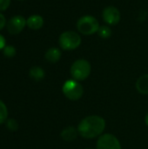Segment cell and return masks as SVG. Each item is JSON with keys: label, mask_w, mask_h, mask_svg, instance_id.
Here are the masks:
<instances>
[{"label": "cell", "mask_w": 148, "mask_h": 149, "mask_svg": "<svg viewBox=\"0 0 148 149\" xmlns=\"http://www.w3.org/2000/svg\"><path fill=\"white\" fill-rule=\"evenodd\" d=\"M106 128V120L99 115H90L83 119L79 126V134L85 139H93L102 135Z\"/></svg>", "instance_id": "cell-1"}, {"label": "cell", "mask_w": 148, "mask_h": 149, "mask_svg": "<svg viewBox=\"0 0 148 149\" xmlns=\"http://www.w3.org/2000/svg\"><path fill=\"white\" fill-rule=\"evenodd\" d=\"M92 71L91 64L86 59H78L73 62L71 66V75L73 79L77 81H83L86 79Z\"/></svg>", "instance_id": "cell-2"}, {"label": "cell", "mask_w": 148, "mask_h": 149, "mask_svg": "<svg viewBox=\"0 0 148 149\" xmlns=\"http://www.w3.org/2000/svg\"><path fill=\"white\" fill-rule=\"evenodd\" d=\"M99 27V23L97 18L90 15L81 17L77 22L78 31L85 36H90L98 32Z\"/></svg>", "instance_id": "cell-3"}, {"label": "cell", "mask_w": 148, "mask_h": 149, "mask_svg": "<svg viewBox=\"0 0 148 149\" xmlns=\"http://www.w3.org/2000/svg\"><path fill=\"white\" fill-rule=\"evenodd\" d=\"M59 46L65 51L77 49L81 44V37L73 31H66L60 34L58 38Z\"/></svg>", "instance_id": "cell-4"}, {"label": "cell", "mask_w": 148, "mask_h": 149, "mask_svg": "<svg viewBox=\"0 0 148 149\" xmlns=\"http://www.w3.org/2000/svg\"><path fill=\"white\" fill-rule=\"evenodd\" d=\"M62 92L68 100L76 101L81 99V97L83 96L84 88L79 81H77L75 79H68L64 83Z\"/></svg>", "instance_id": "cell-5"}, {"label": "cell", "mask_w": 148, "mask_h": 149, "mask_svg": "<svg viewBox=\"0 0 148 149\" xmlns=\"http://www.w3.org/2000/svg\"><path fill=\"white\" fill-rule=\"evenodd\" d=\"M97 149H121L120 141L111 134H104L99 137Z\"/></svg>", "instance_id": "cell-6"}, {"label": "cell", "mask_w": 148, "mask_h": 149, "mask_svg": "<svg viewBox=\"0 0 148 149\" xmlns=\"http://www.w3.org/2000/svg\"><path fill=\"white\" fill-rule=\"evenodd\" d=\"M26 25V19L21 15L13 16L6 24L7 31L10 35H17L20 33Z\"/></svg>", "instance_id": "cell-7"}, {"label": "cell", "mask_w": 148, "mask_h": 149, "mask_svg": "<svg viewBox=\"0 0 148 149\" xmlns=\"http://www.w3.org/2000/svg\"><path fill=\"white\" fill-rule=\"evenodd\" d=\"M103 20L109 25H116L120 21V11L115 6H107L102 12Z\"/></svg>", "instance_id": "cell-8"}, {"label": "cell", "mask_w": 148, "mask_h": 149, "mask_svg": "<svg viewBox=\"0 0 148 149\" xmlns=\"http://www.w3.org/2000/svg\"><path fill=\"white\" fill-rule=\"evenodd\" d=\"M26 25L31 30H39L44 25V18L39 15H31L26 19Z\"/></svg>", "instance_id": "cell-9"}, {"label": "cell", "mask_w": 148, "mask_h": 149, "mask_svg": "<svg viewBox=\"0 0 148 149\" xmlns=\"http://www.w3.org/2000/svg\"><path fill=\"white\" fill-rule=\"evenodd\" d=\"M61 55H62L61 51L58 48L51 47L46 51V52L44 54V58L49 63L54 64V63H57L60 59Z\"/></svg>", "instance_id": "cell-10"}, {"label": "cell", "mask_w": 148, "mask_h": 149, "mask_svg": "<svg viewBox=\"0 0 148 149\" xmlns=\"http://www.w3.org/2000/svg\"><path fill=\"white\" fill-rule=\"evenodd\" d=\"M79 132L74 127H67L61 132V138L67 142H72L78 137Z\"/></svg>", "instance_id": "cell-11"}, {"label": "cell", "mask_w": 148, "mask_h": 149, "mask_svg": "<svg viewBox=\"0 0 148 149\" xmlns=\"http://www.w3.org/2000/svg\"><path fill=\"white\" fill-rule=\"evenodd\" d=\"M137 91L144 95H148V74L140 76L136 82Z\"/></svg>", "instance_id": "cell-12"}, {"label": "cell", "mask_w": 148, "mask_h": 149, "mask_svg": "<svg viewBox=\"0 0 148 149\" xmlns=\"http://www.w3.org/2000/svg\"><path fill=\"white\" fill-rule=\"evenodd\" d=\"M29 76L31 79H32L35 81H40L42 80L44 76L45 72L44 69L40 66H33L30 69L29 71Z\"/></svg>", "instance_id": "cell-13"}, {"label": "cell", "mask_w": 148, "mask_h": 149, "mask_svg": "<svg viewBox=\"0 0 148 149\" xmlns=\"http://www.w3.org/2000/svg\"><path fill=\"white\" fill-rule=\"evenodd\" d=\"M112 29L107 26V25H102L99 27V31H98V34L100 38H109L112 36Z\"/></svg>", "instance_id": "cell-14"}, {"label": "cell", "mask_w": 148, "mask_h": 149, "mask_svg": "<svg viewBox=\"0 0 148 149\" xmlns=\"http://www.w3.org/2000/svg\"><path fill=\"white\" fill-rule=\"evenodd\" d=\"M8 118V109L6 105L0 100V125L6 122Z\"/></svg>", "instance_id": "cell-15"}, {"label": "cell", "mask_w": 148, "mask_h": 149, "mask_svg": "<svg viewBox=\"0 0 148 149\" xmlns=\"http://www.w3.org/2000/svg\"><path fill=\"white\" fill-rule=\"evenodd\" d=\"M2 51H3V54L6 58H13L17 53V50L13 45H6Z\"/></svg>", "instance_id": "cell-16"}, {"label": "cell", "mask_w": 148, "mask_h": 149, "mask_svg": "<svg viewBox=\"0 0 148 149\" xmlns=\"http://www.w3.org/2000/svg\"><path fill=\"white\" fill-rule=\"evenodd\" d=\"M6 127L8 130L11 131V132H15L18 129V123L15 119H7Z\"/></svg>", "instance_id": "cell-17"}, {"label": "cell", "mask_w": 148, "mask_h": 149, "mask_svg": "<svg viewBox=\"0 0 148 149\" xmlns=\"http://www.w3.org/2000/svg\"><path fill=\"white\" fill-rule=\"evenodd\" d=\"M10 5V0H0V12L6 10Z\"/></svg>", "instance_id": "cell-18"}, {"label": "cell", "mask_w": 148, "mask_h": 149, "mask_svg": "<svg viewBox=\"0 0 148 149\" xmlns=\"http://www.w3.org/2000/svg\"><path fill=\"white\" fill-rule=\"evenodd\" d=\"M6 18L4 17V15L3 13L0 12V31L3 29V27L6 25Z\"/></svg>", "instance_id": "cell-19"}, {"label": "cell", "mask_w": 148, "mask_h": 149, "mask_svg": "<svg viewBox=\"0 0 148 149\" xmlns=\"http://www.w3.org/2000/svg\"><path fill=\"white\" fill-rule=\"evenodd\" d=\"M6 46V40H5V38L0 34V51L3 50L4 47Z\"/></svg>", "instance_id": "cell-20"}, {"label": "cell", "mask_w": 148, "mask_h": 149, "mask_svg": "<svg viewBox=\"0 0 148 149\" xmlns=\"http://www.w3.org/2000/svg\"><path fill=\"white\" fill-rule=\"evenodd\" d=\"M145 123H146V125L148 127V113H147L146 117H145Z\"/></svg>", "instance_id": "cell-21"}, {"label": "cell", "mask_w": 148, "mask_h": 149, "mask_svg": "<svg viewBox=\"0 0 148 149\" xmlns=\"http://www.w3.org/2000/svg\"><path fill=\"white\" fill-rule=\"evenodd\" d=\"M17 1H24V0H17Z\"/></svg>", "instance_id": "cell-22"}, {"label": "cell", "mask_w": 148, "mask_h": 149, "mask_svg": "<svg viewBox=\"0 0 148 149\" xmlns=\"http://www.w3.org/2000/svg\"><path fill=\"white\" fill-rule=\"evenodd\" d=\"M86 149H92V148H86Z\"/></svg>", "instance_id": "cell-23"}]
</instances>
